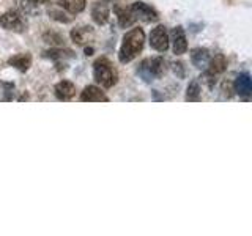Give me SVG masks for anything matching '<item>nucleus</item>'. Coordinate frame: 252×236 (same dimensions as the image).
<instances>
[{"instance_id": "f257e3e1", "label": "nucleus", "mask_w": 252, "mask_h": 236, "mask_svg": "<svg viewBox=\"0 0 252 236\" xmlns=\"http://www.w3.org/2000/svg\"><path fill=\"white\" fill-rule=\"evenodd\" d=\"M145 44V33L142 29H131L126 31L118 52V60L122 63H129L142 52Z\"/></svg>"}, {"instance_id": "f03ea898", "label": "nucleus", "mask_w": 252, "mask_h": 236, "mask_svg": "<svg viewBox=\"0 0 252 236\" xmlns=\"http://www.w3.org/2000/svg\"><path fill=\"white\" fill-rule=\"evenodd\" d=\"M93 79L104 88H112L118 81L117 69L114 68L112 61L106 57H101L93 63Z\"/></svg>"}, {"instance_id": "7ed1b4c3", "label": "nucleus", "mask_w": 252, "mask_h": 236, "mask_svg": "<svg viewBox=\"0 0 252 236\" xmlns=\"http://www.w3.org/2000/svg\"><path fill=\"white\" fill-rule=\"evenodd\" d=\"M165 69H167L165 68V60L162 57H155L142 61L137 68V73L145 82H152L155 79H159L165 73Z\"/></svg>"}, {"instance_id": "20e7f679", "label": "nucleus", "mask_w": 252, "mask_h": 236, "mask_svg": "<svg viewBox=\"0 0 252 236\" xmlns=\"http://www.w3.org/2000/svg\"><path fill=\"white\" fill-rule=\"evenodd\" d=\"M0 27L8 30V31H16V33H21V31L26 30L27 22L24 19L22 13L10 10L0 16Z\"/></svg>"}, {"instance_id": "39448f33", "label": "nucleus", "mask_w": 252, "mask_h": 236, "mask_svg": "<svg viewBox=\"0 0 252 236\" xmlns=\"http://www.w3.org/2000/svg\"><path fill=\"white\" fill-rule=\"evenodd\" d=\"M129 10L134 16V19L136 21H142V22H156L159 19V16H158V11L155 8H152L148 3L145 2H134Z\"/></svg>"}, {"instance_id": "423d86ee", "label": "nucleus", "mask_w": 252, "mask_h": 236, "mask_svg": "<svg viewBox=\"0 0 252 236\" xmlns=\"http://www.w3.org/2000/svg\"><path fill=\"white\" fill-rule=\"evenodd\" d=\"M169 43H170V39L164 26H158L156 29L152 30V33H150V46H152L155 51L165 52L169 49Z\"/></svg>"}, {"instance_id": "0eeeda50", "label": "nucleus", "mask_w": 252, "mask_h": 236, "mask_svg": "<svg viewBox=\"0 0 252 236\" xmlns=\"http://www.w3.org/2000/svg\"><path fill=\"white\" fill-rule=\"evenodd\" d=\"M172 47H173V54L177 55H183L188 51V41H186V35L183 27H175L172 30Z\"/></svg>"}, {"instance_id": "6e6552de", "label": "nucleus", "mask_w": 252, "mask_h": 236, "mask_svg": "<svg viewBox=\"0 0 252 236\" xmlns=\"http://www.w3.org/2000/svg\"><path fill=\"white\" fill-rule=\"evenodd\" d=\"M93 38H94V31L89 26H82V27H77V29L71 30V39H73V41L79 46H84L87 43H90Z\"/></svg>"}, {"instance_id": "1a4fd4ad", "label": "nucleus", "mask_w": 252, "mask_h": 236, "mask_svg": "<svg viewBox=\"0 0 252 236\" xmlns=\"http://www.w3.org/2000/svg\"><path fill=\"white\" fill-rule=\"evenodd\" d=\"M81 101L82 102H101V101L107 102L109 98L101 91V88H98V87L89 85V87H85L84 91L81 93Z\"/></svg>"}, {"instance_id": "9d476101", "label": "nucleus", "mask_w": 252, "mask_h": 236, "mask_svg": "<svg viewBox=\"0 0 252 236\" xmlns=\"http://www.w3.org/2000/svg\"><path fill=\"white\" fill-rule=\"evenodd\" d=\"M54 93H55V96H57V99L69 101L76 94V85L73 82H69V81H62V82H59L57 85H55Z\"/></svg>"}, {"instance_id": "9b49d317", "label": "nucleus", "mask_w": 252, "mask_h": 236, "mask_svg": "<svg viewBox=\"0 0 252 236\" xmlns=\"http://www.w3.org/2000/svg\"><path fill=\"white\" fill-rule=\"evenodd\" d=\"M235 91L240 94L243 98H249L251 93H252V81H251V76L249 74H240L238 77L235 79Z\"/></svg>"}, {"instance_id": "f8f14e48", "label": "nucleus", "mask_w": 252, "mask_h": 236, "mask_svg": "<svg viewBox=\"0 0 252 236\" xmlns=\"http://www.w3.org/2000/svg\"><path fill=\"white\" fill-rule=\"evenodd\" d=\"M109 16H110V11H109V6L106 3H94L93 8H92V18L93 21L98 24V26H104V24L109 21Z\"/></svg>"}, {"instance_id": "ddd939ff", "label": "nucleus", "mask_w": 252, "mask_h": 236, "mask_svg": "<svg viewBox=\"0 0 252 236\" xmlns=\"http://www.w3.org/2000/svg\"><path fill=\"white\" fill-rule=\"evenodd\" d=\"M211 55L208 52V49H203V47H197V49L192 51L191 54V60L194 63V66H197L199 69H203L208 66Z\"/></svg>"}, {"instance_id": "4468645a", "label": "nucleus", "mask_w": 252, "mask_h": 236, "mask_svg": "<svg viewBox=\"0 0 252 236\" xmlns=\"http://www.w3.org/2000/svg\"><path fill=\"white\" fill-rule=\"evenodd\" d=\"M8 65H11L16 69L26 73V71L32 66V57H30V54H18L8 60Z\"/></svg>"}, {"instance_id": "2eb2a0df", "label": "nucleus", "mask_w": 252, "mask_h": 236, "mask_svg": "<svg viewBox=\"0 0 252 236\" xmlns=\"http://www.w3.org/2000/svg\"><path fill=\"white\" fill-rule=\"evenodd\" d=\"M115 14H117V19H118V24H120V27L126 29L132 26L134 22H136V19H134V16L131 13L129 8H122V6H115Z\"/></svg>"}, {"instance_id": "dca6fc26", "label": "nucleus", "mask_w": 252, "mask_h": 236, "mask_svg": "<svg viewBox=\"0 0 252 236\" xmlns=\"http://www.w3.org/2000/svg\"><path fill=\"white\" fill-rule=\"evenodd\" d=\"M60 6L63 10H66L71 14H77V13H82L85 10V0H59Z\"/></svg>"}, {"instance_id": "f3484780", "label": "nucleus", "mask_w": 252, "mask_h": 236, "mask_svg": "<svg viewBox=\"0 0 252 236\" xmlns=\"http://www.w3.org/2000/svg\"><path fill=\"white\" fill-rule=\"evenodd\" d=\"M208 66H210V73L213 74H220V73H224L225 68H227V60L222 54H216L215 57L210 59V63H208Z\"/></svg>"}, {"instance_id": "a211bd4d", "label": "nucleus", "mask_w": 252, "mask_h": 236, "mask_svg": "<svg viewBox=\"0 0 252 236\" xmlns=\"http://www.w3.org/2000/svg\"><path fill=\"white\" fill-rule=\"evenodd\" d=\"M200 93H202V88H200L199 81H192L191 84L188 85V90H186V101H189V102L199 101V99H200Z\"/></svg>"}, {"instance_id": "6ab92c4d", "label": "nucleus", "mask_w": 252, "mask_h": 236, "mask_svg": "<svg viewBox=\"0 0 252 236\" xmlns=\"http://www.w3.org/2000/svg\"><path fill=\"white\" fill-rule=\"evenodd\" d=\"M44 57H49V59H54V60H65L68 57H73V52L71 51H62V49H54V51H49V52H44Z\"/></svg>"}, {"instance_id": "aec40b11", "label": "nucleus", "mask_w": 252, "mask_h": 236, "mask_svg": "<svg viewBox=\"0 0 252 236\" xmlns=\"http://www.w3.org/2000/svg\"><path fill=\"white\" fill-rule=\"evenodd\" d=\"M47 2H51V0H22V6L26 11H33L38 5H43Z\"/></svg>"}, {"instance_id": "412c9836", "label": "nucleus", "mask_w": 252, "mask_h": 236, "mask_svg": "<svg viewBox=\"0 0 252 236\" xmlns=\"http://www.w3.org/2000/svg\"><path fill=\"white\" fill-rule=\"evenodd\" d=\"M44 39H46V43H54V44H62L63 43V38L60 35H55V33H46Z\"/></svg>"}, {"instance_id": "4be33fe9", "label": "nucleus", "mask_w": 252, "mask_h": 236, "mask_svg": "<svg viewBox=\"0 0 252 236\" xmlns=\"http://www.w3.org/2000/svg\"><path fill=\"white\" fill-rule=\"evenodd\" d=\"M49 14L52 16L54 19H57V21H60V22H69V21H71V18H65V14H62L60 11H55V10H51Z\"/></svg>"}, {"instance_id": "5701e85b", "label": "nucleus", "mask_w": 252, "mask_h": 236, "mask_svg": "<svg viewBox=\"0 0 252 236\" xmlns=\"http://www.w3.org/2000/svg\"><path fill=\"white\" fill-rule=\"evenodd\" d=\"M173 71H175V74L178 73V77H183L185 76V73H183V65H181V63H175V65H173Z\"/></svg>"}, {"instance_id": "b1692460", "label": "nucleus", "mask_w": 252, "mask_h": 236, "mask_svg": "<svg viewBox=\"0 0 252 236\" xmlns=\"http://www.w3.org/2000/svg\"><path fill=\"white\" fill-rule=\"evenodd\" d=\"M92 52H93V49H85V54L87 55H92Z\"/></svg>"}]
</instances>
